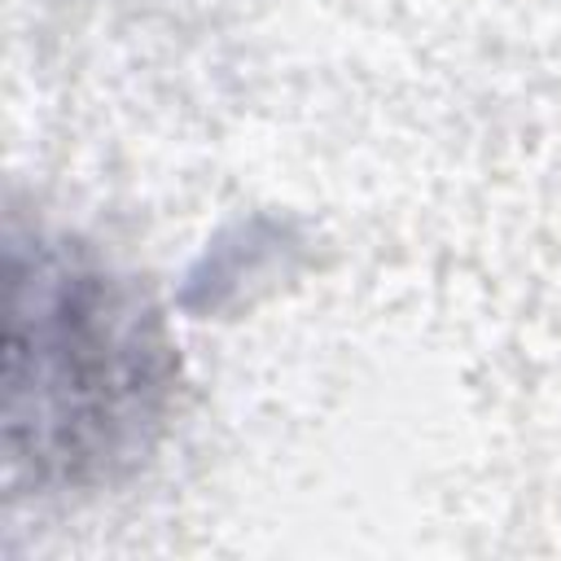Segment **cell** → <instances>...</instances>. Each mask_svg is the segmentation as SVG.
Wrapping results in <instances>:
<instances>
[{"label":"cell","instance_id":"6da1fadb","mask_svg":"<svg viewBox=\"0 0 561 561\" xmlns=\"http://www.w3.org/2000/svg\"><path fill=\"white\" fill-rule=\"evenodd\" d=\"M4 451L48 491L105 486L158 443L175 346L136 276L96 250L18 228L4 250Z\"/></svg>","mask_w":561,"mask_h":561}]
</instances>
